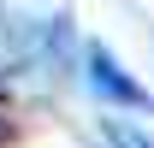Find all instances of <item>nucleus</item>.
I'll list each match as a JSON object with an SVG mask.
<instances>
[{
  "label": "nucleus",
  "instance_id": "f257e3e1",
  "mask_svg": "<svg viewBox=\"0 0 154 148\" xmlns=\"http://www.w3.org/2000/svg\"><path fill=\"white\" fill-rule=\"evenodd\" d=\"M89 83H95L101 95L125 101V107H148V89H142V83H131V77H125V65H119L107 48H95V54H89Z\"/></svg>",
  "mask_w": 154,
  "mask_h": 148
},
{
  "label": "nucleus",
  "instance_id": "f03ea898",
  "mask_svg": "<svg viewBox=\"0 0 154 148\" xmlns=\"http://www.w3.org/2000/svg\"><path fill=\"white\" fill-rule=\"evenodd\" d=\"M107 136H113V142H119V148H154V142H148V136H136V130H131V125H107Z\"/></svg>",
  "mask_w": 154,
  "mask_h": 148
}]
</instances>
